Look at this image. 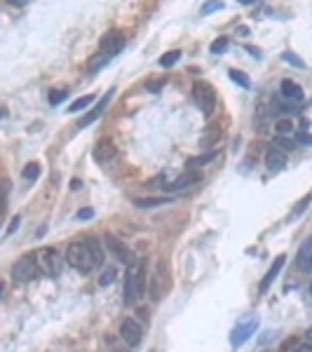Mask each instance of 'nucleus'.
<instances>
[{
	"instance_id": "obj_21",
	"label": "nucleus",
	"mask_w": 312,
	"mask_h": 352,
	"mask_svg": "<svg viewBox=\"0 0 312 352\" xmlns=\"http://www.w3.org/2000/svg\"><path fill=\"white\" fill-rule=\"evenodd\" d=\"M21 176H24V181H38L40 179V164H35V162H31L28 167H24V172H21Z\"/></svg>"
},
{
	"instance_id": "obj_14",
	"label": "nucleus",
	"mask_w": 312,
	"mask_h": 352,
	"mask_svg": "<svg viewBox=\"0 0 312 352\" xmlns=\"http://www.w3.org/2000/svg\"><path fill=\"white\" fill-rule=\"evenodd\" d=\"M110 97H113V92H108L106 97H101V101H99L97 106L92 108V111H90V113H87V115H82L80 120H78V127H87V124H92V122H94V120H97L99 115L104 113V108L108 106V101H110Z\"/></svg>"
},
{
	"instance_id": "obj_30",
	"label": "nucleus",
	"mask_w": 312,
	"mask_h": 352,
	"mask_svg": "<svg viewBox=\"0 0 312 352\" xmlns=\"http://www.w3.org/2000/svg\"><path fill=\"white\" fill-rule=\"evenodd\" d=\"M298 141V143H303V146H312V139L308 131H294V143Z\"/></svg>"
},
{
	"instance_id": "obj_32",
	"label": "nucleus",
	"mask_w": 312,
	"mask_h": 352,
	"mask_svg": "<svg viewBox=\"0 0 312 352\" xmlns=\"http://www.w3.org/2000/svg\"><path fill=\"white\" fill-rule=\"evenodd\" d=\"M92 216H94V209H92V207H85V209H80V212L75 214L78 221H85V219H92Z\"/></svg>"
},
{
	"instance_id": "obj_4",
	"label": "nucleus",
	"mask_w": 312,
	"mask_h": 352,
	"mask_svg": "<svg viewBox=\"0 0 312 352\" xmlns=\"http://www.w3.org/2000/svg\"><path fill=\"white\" fill-rule=\"evenodd\" d=\"M256 329H258V317H256V315H246V317H242V320L235 324L232 334H230V345H232V348L244 345L246 341L256 334Z\"/></svg>"
},
{
	"instance_id": "obj_34",
	"label": "nucleus",
	"mask_w": 312,
	"mask_h": 352,
	"mask_svg": "<svg viewBox=\"0 0 312 352\" xmlns=\"http://www.w3.org/2000/svg\"><path fill=\"white\" fill-rule=\"evenodd\" d=\"M162 85H164V80H150L146 85V90H150V92H160L162 90Z\"/></svg>"
},
{
	"instance_id": "obj_41",
	"label": "nucleus",
	"mask_w": 312,
	"mask_h": 352,
	"mask_svg": "<svg viewBox=\"0 0 312 352\" xmlns=\"http://www.w3.org/2000/svg\"><path fill=\"white\" fill-rule=\"evenodd\" d=\"M2 289H5V284H2V282H0V294H2Z\"/></svg>"
},
{
	"instance_id": "obj_13",
	"label": "nucleus",
	"mask_w": 312,
	"mask_h": 352,
	"mask_svg": "<svg viewBox=\"0 0 312 352\" xmlns=\"http://www.w3.org/2000/svg\"><path fill=\"white\" fill-rule=\"evenodd\" d=\"M284 164H287V153H284V150L270 148V150L265 153V167H268L270 172H282Z\"/></svg>"
},
{
	"instance_id": "obj_8",
	"label": "nucleus",
	"mask_w": 312,
	"mask_h": 352,
	"mask_svg": "<svg viewBox=\"0 0 312 352\" xmlns=\"http://www.w3.org/2000/svg\"><path fill=\"white\" fill-rule=\"evenodd\" d=\"M124 35L120 31H108L101 35V40H99V47H101V52L104 54H110V57H115V54H120L124 47Z\"/></svg>"
},
{
	"instance_id": "obj_12",
	"label": "nucleus",
	"mask_w": 312,
	"mask_h": 352,
	"mask_svg": "<svg viewBox=\"0 0 312 352\" xmlns=\"http://www.w3.org/2000/svg\"><path fill=\"white\" fill-rule=\"evenodd\" d=\"M106 249H108V251H110V254H113L120 263H131V254H129V249L124 246L122 239L110 237V235H108V237H106Z\"/></svg>"
},
{
	"instance_id": "obj_39",
	"label": "nucleus",
	"mask_w": 312,
	"mask_h": 352,
	"mask_svg": "<svg viewBox=\"0 0 312 352\" xmlns=\"http://www.w3.org/2000/svg\"><path fill=\"white\" fill-rule=\"evenodd\" d=\"M237 33H239V35H246V33H249V28H246V26H239Z\"/></svg>"
},
{
	"instance_id": "obj_3",
	"label": "nucleus",
	"mask_w": 312,
	"mask_h": 352,
	"mask_svg": "<svg viewBox=\"0 0 312 352\" xmlns=\"http://www.w3.org/2000/svg\"><path fill=\"white\" fill-rule=\"evenodd\" d=\"M143 270H141L139 265H134V268H129L127 270V275H124V287H122V301L124 305H134L136 303V298H139V294L143 291Z\"/></svg>"
},
{
	"instance_id": "obj_18",
	"label": "nucleus",
	"mask_w": 312,
	"mask_h": 352,
	"mask_svg": "<svg viewBox=\"0 0 312 352\" xmlns=\"http://www.w3.org/2000/svg\"><path fill=\"white\" fill-rule=\"evenodd\" d=\"M218 139H221V129H218V127H209V129L200 136V146L207 148V146H211V143H216Z\"/></svg>"
},
{
	"instance_id": "obj_11",
	"label": "nucleus",
	"mask_w": 312,
	"mask_h": 352,
	"mask_svg": "<svg viewBox=\"0 0 312 352\" xmlns=\"http://www.w3.org/2000/svg\"><path fill=\"white\" fill-rule=\"evenodd\" d=\"M115 153H117V150H115L110 139H101L97 146H94V160H97L99 164H108L115 157Z\"/></svg>"
},
{
	"instance_id": "obj_28",
	"label": "nucleus",
	"mask_w": 312,
	"mask_h": 352,
	"mask_svg": "<svg viewBox=\"0 0 312 352\" xmlns=\"http://www.w3.org/2000/svg\"><path fill=\"white\" fill-rule=\"evenodd\" d=\"M223 7H225L223 2H207L205 7L200 9V14H202V16H207V14H211V12H218V9H223Z\"/></svg>"
},
{
	"instance_id": "obj_38",
	"label": "nucleus",
	"mask_w": 312,
	"mask_h": 352,
	"mask_svg": "<svg viewBox=\"0 0 312 352\" xmlns=\"http://www.w3.org/2000/svg\"><path fill=\"white\" fill-rule=\"evenodd\" d=\"M296 352H312V348H310V345H308V343H303V345H301V348H298V350H296Z\"/></svg>"
},
{
	"instance_id": "obj_27",
	"label": "nucleus",
	"mask_w": 312,
	"mask_h": 352,
	"mask_svg": "<svg viewBox=\"0 0 312 352\" xmlns=\"http://www.w3.org/2000/svg\"><path fill=\"white\" fill-rule=\"evenodd\" d=\"M294 146H296L294 141L282 139V136H277V139L272 141V148H279V150H284V153H287V150H291V148H294Z\"/></svg>"
},
{
	"instance_id": "obj_36",
	"label": "nucleus",
	"mask_w": 312,
	"mask_h": 352,
	"mask_svg": "<svg viewBox=\"0 0 312 352\" xmlns=\"http://www.w3.org/2000/svg\"><path fill=\"white\" fill-rule=\"evenodd\" d=\"M246 49H249V54H251V57L261 59V52H258V49H256V47H246Z\"/></svg>"
},
{
	"instance_id": "obj_7",
	"label": "nucleus",
	"mask_w": 312,
	"mask_h": 352,
	"mask_svg": "<svg viewBox=\"0 0 312 352\" xmlns=\"http://www.w3.org/2000/svg\"><path fill=\"white\" fill-rule=\"evenodd\" d=\"M200 181H202V174L195 172V169H188V172H183L181 176H176L174 181H169V183H162V190H167V193H179V190L193 188V186L200 183Z\"/></svg>"
},
{
	"instance_id": "obj_10",
	"label": "nucleus",
	"mask_w": 312,
	"mask_h": 352,
	"mask_svg": "<svg viewBox=\"0 0 312 352\" xmlns=\"http://www.w3.org/2000/svg\"><path fill=\"white\" fill-rule=\"evenodd\" d=\"M279 94H282L284 99H289L291 104H301L303 97H305L303 90H301V85L294 82L291 78H284V80H282V85H279Z\"/></svg>"
},
{
	"instance_id": "obj_23",
	"label": "nucleus",
	"mask_w": 312,
	"mask_h": 352,
	"mask_svg": "<svg viewBox=\"0 0 312 352\" xmlns=\"http://www.w3.org/2000/svg\"><path fill=\"white\" fill-rule=\"evenodd\" d=\"M230 80L237 82L239 87H244V90H249V87H251V80H249V78H246L242 71H230Z\"/></svg>"
},
{
	"instance_id": "obj_17",
	"label": "nucleus",
	"mask_w": 312,
	"mask_h": 352,
	"mask_svg": "<svg viewBox=\"0 0 312 352\" xmlns=\"http://www.w3.org/2000/svg\"><path fill=\"white\" fill-rule=\"evenodd\" d=\"M174 197H143V200H134V205L141 207V209H148V207H157V205H172Z\"/></svg>"
},
{
	"instance_id": "obj_22",
	"label": "nucleus",
	"mask_w": 312,
	"mask_h": 352,
	"mask_svg": "<svg viewBox=\"0 0 312 352\" xmlns=\"http://www.w3.org/2000/svg\"><path fill=\"white\" fill-rule=\"evenodd\" d=\"M115 275H117V272H115V268H110V265H108V268H104L101 277H99V284H101V287H108V284H113V282H115Z\"/></svg>"
},
{
	"instance_id": "obj_9",
	"label": "nucleus",
	"mask_w": 312,
	"mask_h": 352,
	"mask_svg": "<svg viewBox=\"0 0 312 352\" xmlns=\"http://www.w3.org/2000/svg\"><path fill=\"white\" fill-rule=\"evenodd\" d=\"M141 324L136 320H131V317H124L122 324H120V336L127 345H139L141 343Z\"/></svg>"
},
{
	"instance_id": "obj_2",
	"label": "nucleus",
	"mask_w": 312,
	"mask_h": 352,
	"mask_svg": "<svg viewBox=\"0 0 312 352\" xmlns=\"http://www.w3.org/2000/svg\"><path fill=\"white\" fill-rule=\"evenodd\" d=\"M33 261H35V268L40 275H47V277H57L61 268H64V256L59 254L57 249L52 246H42L33 254Z\"/></svg>"
},
{
	"instance_id": "obj_6",
	"label": "nucleus",
	"mask_w": 312,
	"mask_h": 352,
	"mask_svg": "<svg viewBox=\"0 0 312 352\" xmlns=\"http://www.w3.org/2000/svg\"><path fill=\"white\" fill-rule=\"evenodd\" d=\"M40 275L38 268H35V261H33V256H21L19 261L12 265V277L16 282H31Z\"/></svg>"
},
{
	"instance_id": "obj_33",
	"label": "nucleus",
	"mask_w": 312,
	"mask_h": 352,
	"mask_svg": "<svg viewBox=\"0 0 312 352\" xmlns=\"http://www.w3.org/2000/svg\"><path fill=\"white\" fill-rule=\"evenodd\" d=\"M277 131H279V134H289V131H294V124L289 122V120H279V122H277Z\"/></svg>"
},
{
	"instance_id": "obj_5",
	"label": "nucleus",
	"mask_w": 312,
	"mask_h": 352,
	"mask_svg": "<svg viewBox=\"0 0 312 352\" xmlns=\"http://www.w3.org/2000/svg\"><path fill=\"white\" fill-rule=\"evenodd\" d=\"M193 99L200 106L202 115H211V111L216 108V92L209 82H195L193 85Z\"/></svg>"
},
{
	"instance_id": "obj_35",
	"label": "nucleus",
	"mask_w": 312,
	"mask_h": 352,
	"mask_svg": "<svg viewBox=\"0 0 312 352\" xmlns=\"http://www.w3.org/2000/svg\"><path fill=\"white\" fill-rule=\"evenodd\" d=\"M19 221H21L19 216H14V219H12V223H9V228H7V235H12V233H14V230L19 228Z\"/></svg>"
},
{
	"instance_id": "obj_19",
	"label": "nucleus",
	"mask_w": 312,
	"mask_h": 352,
	"mask_svg": "<svg viewBox=\"0 0 312 352\" xmlns=\"http://www.w3.org/2000/svg\"><path fill=\"white\" fill-rule=\"evenodd\" d=\"M92 104H94V97H92V94H87V97L75 99L73 104L68 106V111H73V113H78V111H85V108H90Z\"/></svg>"
},
{
	"instance_id": "obj_29",
	"label": "nucleus",
	"mask_w": 312,
	"mask_h": 352,
	"mask_svg": "<svg viewBox=\"0 0 312 352\" xmlns=\"http://www.w3.org/2000/svg\"><path fill=\"white\" fill-rule=\"evenodd\" d=\"M282 59H284V61H289V64L298 66V68H305V61H303V59H298L296 54H291V52H282Z\"/></svg>"
},
{
	"instance_id": "obj_31",
	"label": "nucleus",
	"mask_w": 312,
	"mask_h": 352,
	"mask_svg": "<svg viewBox=\"0 0 312 352\" xmlns=\"http://www.w3.org/2000/svg\"><path fill=\"white\" fill-rule=\"evenodd\" d=\"M7 190H9V183L5 179H0V209L5 207V197H7Z\"/></svg>"
},
{
	"instance_id": "obj_37",
	"label": "nucleus",
	"mask_w": 312,
	"mask_h": 352,
	"mask_svg": "<svg viewBox=\"0 0 312 352\" xmlns=\"http://www.w3.org/2000/svg\"><path fill=\"white\" fill-rule=\"evenodd\" d=\"M71 188H73V190H80V188H82V183H80L78 179H73V181H71Z\"/></svg>"
},
{
	"instance_id": "obj_26",
	"label": "nucleus",
	"mask_w": 312,
	"mask_h": 352,
	"mask_svg": "<svg viewBox=\"0 0 312 352\" xmlns=\"http://www.w3.org/2000/svg\"><path fill=\"white\" fill-rule=\"evenodd\" d=\"M68 97V90H57V92H49V104L52 106H59L64 99Z\"/></svg>"
},
{
	"instance_id": "obj_25",
	"label": "nucleus",
	"mask_w": 312,
	"mask_h": 352,
	"mask_svg": "<svg viewBox=\"0 0 312 352\" xmlns=\"http://www.w3.org/2000/svg\"><path fill=\"white\" fill-rule=\"evenodd\" d=\"M213 157H216V153H213V150H211V153H207V155L190 157V160H188V164H190V167H200V164H205V162H211Z\"/></svg>"
},
{
	"instance_id": "obj_24",
	"label": "nucleus",
	"mask_w": 312,
	"mask_h": 352,
	"mask_svg": "<svg viewBox=\"0 0 312 352\" xmlns=\"http://www.w3.org/2000/svg\"><path fill=\"white\" fill-rule=\"evenodd\" d=\"M228 45H230V40L228 38H216V40L211 42V52L213 54H223V52H225V49H228Z\"/></svg>"
},
{
	"instance_id": "obj_15",
	"label": "nucleus",
	"mask_w": 312,
	"mask_h": 352,
	"mask_svg": "<svg viewBox=\"0 0 312 352\" xmlns=\"http://www.w3.org/2000/svg\"><path fill=\"white\" fill-rule=\"evenodd\" d=\"M298 268L303 272H310L312 270V239H305L301 251H298Z\"/></svg>"
},
{
	"instance_id": "obj_1",
	"label": "nucleus",
	"mask_w": 312,
	"mask_h": 352,
	"mask_svg": "<svg viewBox=\"0 0 312 352\" xmlns=\"http://www.w3.org/2000/svg\"><path fill=\"white\" fill-rule=\"evenodd\" d=\"M71 268H75L82 275H90L92 270H97L99 265L104 263V251L97 239H82V242H73L66 251V258Z\"/></svg>"
},
{
	"instance_id": "obj_16",
	"label": "nucleus",
	"mask_w": 312,
	"mask_h": 352,
	"mask_svg": "<svg viewBox=\"0 0 312 352\" xmlns=\"http://www.w3.org/2000/svg\"><path fill=\"white\" fill-rule=\"evenodd\" d=\"M282 268H284V256H277V258H275V263L270 265V270L265 272V277L261 279V291H265V289H268L272 282H275V277L279 275V270H282Z\"/></svg>"
},
{
	"instance_id": "obj_40",
	"label": "nucleus",
	"mask_w": 312,
	"mask_h": 352,
	"mask_svg": "<svg viewBox=\"0 0 312 352\" xmlns=\"http://www.w3.org/2000/svg\"><path fill=\"white\" fill-rule=\"evenodd\" d=\"M5 115H7V111H5V108H0V120H2Z\"/></svg>"
},
{
	"instance_id": "obj_20",
	"label": "nucleus",
	"mask_w": 312,
	"mask_h": 352,
	"mask_svg": "<svg viewBox=\"0 0 312 352\" xmlns=\"http://www.w3.org/2000/svg\"><path fill=\"white\" fill-rule=\"evenodd\" d=\"M179 59H181V52H179V49H172V52H167V54L160 57V66H162V68H172Z\"/></svg>"
}]
</instances>
